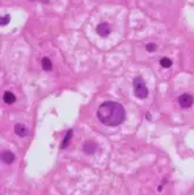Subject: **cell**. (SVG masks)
Wrapping results in <instances>:
<instances>
[{"label":"cell","mask_w":194,"mask_h":195,"mask_svg":"<svg viewBox=\"0 0 194 195\" xmlns=\"http://www.w3.org/2000/svg\"><path fill=\"white\" fill-rule=\"evenodd\" d=\"M72 134H73V131H72V129H70L68 132L66 133V136H65V139H64V141H62V145H61V148H62V149L66 148L67 146H68V143H70V141H71V139H72Z\"/></svg>","instance_id":"cell-10"},{"label":"cell","mask_w":194,"mask_h":195,"mask_svg":"<svg viewBox=\"0 0 194 195\" xmlns=\"http://www.w3.org/2000/svg\"><path fill=\"white\" fill-rule=\"evenodd\" d=\"M96 32L100 36H107L110 34V26L107 23H101L96 26Z\"/></svg>","instance_id":"cell-4"},{"label":"cell","mask_w":194,"mask_h":195,"mask_svg":"<svg viewBox=\"0 0 194 195\" xmlns=\"http://www.w3.org/2000/svg\"><path fill=\"white\" fill-rule=\"evenodd\" d=\"M133 88H134V94L139 99H146L148 95V90L147 86L145 84L144 79L141 76H135L133 81Z\"/></svg>","instance_id":"cell-2"},{"label":"cell","mask_w":194,"mask_h":195,"mask_svg":"<svg viewBox=\"0 0 194 195\" xmlns=\"http://www.w3.org/2000/svg\"><path fill=\"white\" fill-rule=\"evenodd\" d=\"M95 149H96V146L93 142H86L84 145V151L86 153H88V154H93L95 152Z\"/></svg>","instance_id":"cell-9"},{"label":"cell","mask_w":194,"mask_h":195,"mask_svg":"<svg viewBox=\"0 0 194 195\" xmlns=\"http://www.w3.org/2000/svg\"><path fill=\"white\" fill-rule=\"evenodd\" d=\"M193 101H194L193 96L188 93H185V94L179 96V105H180V107H182V108H189L193 103Z\"/></svg>","instance_id":"cell-3"},{"label":"cell","mask_w":194,"mask_h":195,"mask_svg":"<svg viewBox=\"0 0 194 195\" xmlns=\"http://www.w3.org/2000/svg\"><path fill=\"white\" fill-rule=\"evenodd\" d=\"M3 99H4V102H6V103H8V105H11V103H13V102L17 100V98H15V95H14L13 93H11V92H5L4 95H3Z\"/></svg>","instance_id":"cell-7"},{"label":"cell","mask_w":194,"mask_h":195,"mask_svg":"<svg viewBox=\"0 0 194 195\" xmlns=\"http://www.w3.org/2000/svg\"><path fill=\"white\" fill-rule=\"evenodd\" d=\"M41 66H43V70L44 71H46V72H50V71H52V62H51V60L48 59V58H43L41 59Z\"/></svg>","instance_id":"cell-8"},{"label":"cell","mask_w":194,"mask_h":195,"mask_svg":"<svg viewBox=\"0 0 194 195\" xmlns=\"http://www.w3.org/2000/svg\"><path fill=\"white\" fill-rule=\"evenodd\" d=\"M125 109L122 105L114 102V101H105L102 102L98 111H96V116L106 126L110 127H115L120 125L125 120Z\"/></svg>","instance_id":"cell-1"},{"label":"cell","mask_w":194,"mask_h":195,"mask_svg":"<svg viewBox=\"0 0 194 195\" xmlns=\"http://www.w3.org/2000/svg\"><path fill=\"white\" fill-rule=\"evenodd\" d=\"M14 159H15V155H14V153H12V152L6 151V152H3V153H1V160H3L5 163H7V164L12 163V162L14 161Z\"/></svg>","instance_id":"cell-5"},{"label":"cell","mask_w":194,"mask_h":195,"mask_svg":"<svg viewBox=\"0 0 194 195\" xmlns=\"http://www.w3.org/2000/svg\"><path fill=\"white\" fill-rule=\"evenodd\" d=\"M160 65L163 68H169L172 66V60L169 59V58H161V59H160Z\"/></svg>","instance_id":"cell-11"},{"label":"cell","mask_w":194,"mask_h":195,"mask_svg":"<svg viewBox=\"0 0 194 195\" xmlns=\"http://www.w3.org/2000/svg\"><path fill=\"white\" fill-rule=\"evenodd\" d=\"M146 50L147 52H154L155 50H157V45H155L154 42H149L146 45Z\"/></svg>","instance_id":"cell-12"},{"label":"cell","mask_w":194,"mask_h":195,"mask_svg":"<svg viewBox=\"0 0 194 195\" xmlns=\"http://www.w3.org/2000/svg\"><path fill=\"white\" fill-rule=\"evenodd\" d=\"M9 19H11V17H9L8 14H6L5 17H3L1 20H0V21H1V26H6L9 23Z\"/></svg>","instance_id":"cell-13"},{"label":"cell","mask_w":194,"mask_h":195,"mask_svg":"<svg viewBox=\"0 0 194 195\" xmlns=\"http://www.w3.org/2000/svg\"><path fill=\"white\" fill-rule=\"evenodd\" d=\"M14 132L19 136H26L28 134V129L26 128V126L23 123H17L14 126Z\"/></svg>","instance_id":"cell-6"}]
</instances>
